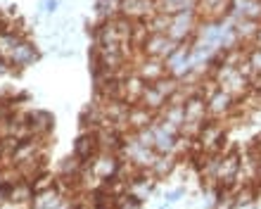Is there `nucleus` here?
Wrapping results in <instances>:
<instances>
[{"mask_svg":"<svg viewBox=\"0 0 261 209\" xmlns=\"http://www.w3.org/2000/svg\"><path fill=\"white\" fill-rule=\"evenodd\" d=\"M235 107H238V98H233L228 91L223 88H214L209 95H206V112L212 119H230L233 117Z\"/></svg>","mask_w":261,"mask_h":209,"instance_id":"20e7f679","label":"nucleus"},{"mask_svg":"<svg viewBox=\"0 0 261 209\" xmlns=\"http://www.w3.org/2000/svg\"><path fill=\"white\" fill-rule=\"evenodd\" d=\"M100 152V140H97V131H93V128H86V131L76 138L74 143V154L79 157V160H83L86 164H90L93 162V157Z\"/></svg>","mask_w":261,"mask_h":209,"instance_id":"1a4fd4ad","label":"nucleus"},{"mask_svg":"<svg viewBox=\"0 0 261 209\" xmlns=\"http://www.w3.org/2000/svg\"><path fill=\"white\" fill-rule=\"evenodd\" d=\"M166 102H169V98H166L164 93L159 91L154 84H147V86H145V91H143V95H140V102H138V104H143V107L152 110L154 114H159V112L166 107Z\"/></svg>","mask_w":261,"mask_h":209,"instance_id":"9b49d317","label":"nucleus"},{"mask_svg":"<svg viewBox=\"0 0 261 209\" xmlns=\"http://www.w3.org/2000/svg\"><path fill=\"white\" fill-rule=\"evenodd\" d=\"M157 121V114L143 104H130L128 107V119H126V124H128V131H140L145 126H152Z\"/></svg>","mask_w":261,"mask_h":209,"instance_id":"9d476101","label":"nucleus"},{"mask_svg":"<svg viewBox=\"0 0 261 209\" xmlns=\"http://www.w3.org/2000/svg\"><path fill=\"white\" fill-rule=\"evenodd\" d=\"M247 64L249 69H252V84L254 81H259L261 79V45H256V43H252L247 48Z\"/></svg>","mask_w":261,"mask_h":209,"instance_id":"a211bd4d","label":"nucleus"},{"mask_svg":"<svg viewBox=\"0 0 261 209\" xmlns=\"http://www.w3.org/2000/svg\"><path fill=\"white\" fill-rule=\"evenodd\" d=\"M27 121L29 126L34 128L36 136H48L50 128L55 126V117L50 114V112H43V110H34V112H27Z\"/></svg>","mask_w":261,"mask_h":209,"instance_id":"f8f14e48","label":"nucleus"},{"mask_svg":"<svg viewBox=\"0 0 261 209\" xmlns=\"http://www.w3.org/2000/svg\"><path fill=\"white\" fill-rule=\"evenodd\" d=\"M159 119H164V121L180 128L186 124V110H183V104H166L164 110L159 112Z\"/></svg>","mask_w":261,"mask_h":209,"instance_id":"dca6fc26","label":"nucleus"},{"mask_svg":"<svg viewBox=\"0 0 261 209\" xmlns=\"http://www.w3.org/2000/svg\"><path fill=\"white\" fill-rule=\"evenodd\" d=\"M157 12V0H121V14L130 21H145Z\"/></svg>","mask_w":261,"mask_h":209,"instance_id":"6e6552de","label":"nucleus"},{"mask_svg":"<svg viewBox=\"0 0 261 209\" xmlns=\"http://www.w3.org/2000/svg\"><path fill=\"white\" fill-rule=\"evenodd\" d=\"M36 190H34V183L31 181H17L12 188V195H10V202L12 204H31V200H34Z\"/></svg>","mask_w":261,"mask_h":209,"instance_id":"4468645a","label":"nucleus"},{"mask_svg":"<svg viewBox=\"0 0 261 209\" xmlns=\"http://www.w3.org/2000/svg\"><path fill=\"white\" fill-rule=\"evenodd\" d=\"M5 181V171H3V167H0V183Z\"/></svg>","mask_w":261,"mask_h":209,"instance_id":"4be33fe9","label":"nucleus"},{"mask_svg":"<svg viewBox=\"0 0 261 209\" xmlns=\"http://www.w3.org/2000/svg\"><path fill=\"white\" fill-rule=\"evenodd\" d=\"M95 12H97V24L107 19H114V17L121 14V0H97Z\"/></svg>","mask_w":261,"mask_h":209,"instance_id":"2eb2a0df","label":"nucleus"},{"mask_svg":"<svg viewBox=\"0 0 261 209\" xmlns=\"http://www.w3.org/2000/svg\"><path fill=\"white\" fill-rule=\"evenodd\" d=\"M176 164H178L176 154H159L157 152V157H154V162H152V167H150V174L154 176L157 181H162V178L173 174Z\"/></svg>","mask_w":261,"mask_h":209,"instance_id":"ddd939ff","label":"nucleus"},{"mask_svg":"<svg viewBox=\"0 0 261 209\" xmlns=\"http://www.w3.org/2000/svg\"><path fill=\"white\" fill-rule=\"evenodd\" d=\"M183 195H186L183 190H173V193H169V195H166V200H169V204H171V202H178Z\"/></svg>","mask_w":261,"mask_h":209,"instance_id":"412c9836","label":"nucleus"},{"mask_svg":"<svg viewBox=\"0 0 261 209\" xmlns=\"http://www.w3.org/2000/svg\"><path fill=\"white\" fill-rule=\"evenodd\" d=\"M12 71V67H10V62H7L5 57H0V79L5 76V74H10Z\"/></svg>","mask_w":261,"mask_h":209,"instance_id":"aec40b11","label":"nucleus"},{"mask_svg":"<svg viewBox=\"0 0 261 209\" xmlns=\"http://www.w3.org/2000/svg\"><path fill=\"white\" fill-rule=\"evenodd\" d=\"M226 124L223 119H206L204 126L199 128L197 138H195V150L197 152H223L226 147Z\"/></svg>","mask_w":261,"mask_h":209,"instance_id":"f257e3e1","label":"nucleus"},{"mask_svg":"<svg viewBox=\"0 0 261 209\" xmlns=\"http://www.w3.org/2000/svg\"><path fill=\"white\" fill-rule=\"evenodd\" d=\"M150 34H169V27H171V14L166 12H154L150 19H145Z\"/></svg>","mask_w":261,"mask_h":209,"instance_id":"f3484780","label":"nucleus"},{"mask_svg":"<svg viewBox=\"0 0 261 209\" xmlns=\"http://www.w3.org/2000/svg\"><path fill=\"white\" fill-rule=\"evenodd\" d=\"M178 45L180 43H176L169 34H150L147 41L143 43L140 53H143V55H150V57H159V60H169Z\"/></svg>","mask_w":261,"mask_h":209,"instance_id":"423d86ee","label":"nucleus"},{"mask_svg":"<svg viewBox=\"0 0 261 209\" xmlns=\"http://www.w3.org/2000/svg\"><path fill=\"white\" fill-rule=\"evenodd\" d=\"M133 71L143 79L145 84H154L159 79H164L169 74V67H166V60H159V57H150V55H140L133 60Z\"/></svg>","mask_w":261,"mask_h":209,"instance_id":"7ed1b4c3","label":"nucleus"},{"mask_svg":"<svg viewBox=\"0 0 261 209\" xmlns=\"http://www.w3.org/2000/svg\"><path fill=\"white\" fill-rule=\"evenodd\" d=\"M41 5H43V12H45V14H55L60 3H57V0H43Z\"/></svg>","mask_w":261,"mask_h":209,"instance_id":"6ab92c4d","label":"nucleus"},{"mask_svg":"<svg viewBox=\"0 0 261 209\" xmlns=\"http://www.w3.org/2000/svg\"><path fill=\"white\" fill-rule=\"evenodd\" d=\"M121 164H124L121 154H117V152H97L88 167L93 169V174H95L97 181L105 183V181H110V178H114V176H119Z\"/></svg>","mask_w":261,"mask_h":209,"instance_id":"39448f33","label":"nucleus"},{"mask_svg":"<svg viewBox=\"0 0 261 209\" xmlns=\"http://www.w3.org/2000/svg\"><path fill=\"white\" fill-rule=\"evenodd\" d=\"M199 27V14L197 10H183V12L171 14V27H169V36L176 43H195Z\"/></svg>","mask_w":261,"mask_h":209,"instance_id":"f03ea898","label":"nucleus"},{"mask_svg":"<svg viewBox=\"0 0 261 209\" xmlns=\"http://www.w3.org/2000/svg\"><path fill=\"white\" fill-rule=\"evenodd\" d=\"M36 60H38V48H36L29 38H21V41L17 43V48L7 55V62H10V67H12V69H24V67H31Z\"/></svg>","mask_w":261,"mask_h":209,"instance_id":"0eeeda50","label":"nucleus"}]
</instances>
